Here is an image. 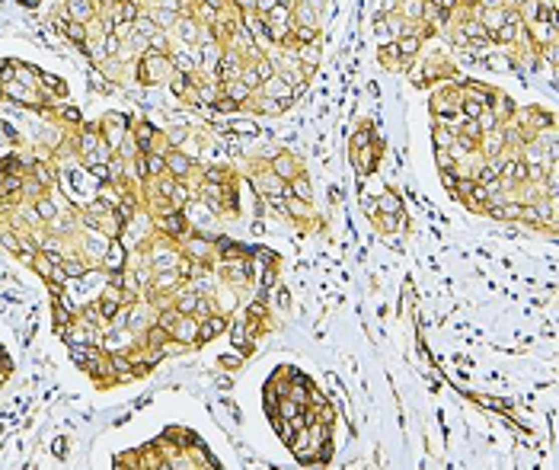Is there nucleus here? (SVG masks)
Instances as JSON below:
<instances>
[{"mask_svg": "<svg viewBox=\"0 0 559 470\" xmlns=\"http://www.w3.org/2000/svg\"><path fill=\"white\" fill-rule=\"evenodd\" d=\"M514 32H518V29H514V20H511V23H505L502 29L495 32V39H499V42H511V39H514Z\"/></svg>", "mask_w": 559, "mask_h": 470, "instance_id": "nucleus-14", "label": "nucleus"}, {"mask_svg": "<svg viewBox=\"0 0 559 470\" xmlns=\"http://www.w3.org/2000/svg\"><path fill=\"white\" fill-rule=\"evenodd\" d=\"M262 90H265V96H272L282 102V109L291 102V86H288V80H282V77H268V80H262Z\"/></svg>", "mask_w": 559, "mask_h": 470, "instance_id": "nucleus-1", "label": "nucleus"}, {"mask_svg": "<svg viewBox=\"0 0 559 470\" xmlns=\"http://www.w3.org/2000/svg\"><path fill=\"white\" fill-rule=\"evenodd\" d=\"M64 272H71V275H83V266H80V263H67V266H64Z\"/></svg>", "mask_w": 559, "mask_h": 470, "instance_id": "nucleus-24", "label": "nucleus"}, {"mask_svg": "<svg viewBox=\"0 0 559 470\" xmlns=\"http://www.w3.org/2000/svg\"><path fill=\"white\" fill-rule=\"evenodd\" d=\"M109 266L112 269L121 266V247H118V243H112V250H109Z\"/></svg>", "mask_w": 559, "mask_h": 470, "instance_id": "nucleus-18", "label": "nucleus"}, {"mask_svg": "<svg viewBox=\"0 0 559 470\" xmlns=\"http://www.w3.org/2000/svg\"><path fill=\"white\" fill-rule=\"evenodd\" d=\"M275 170L282 173V176H294V167H291V160H285V157H278V160H275Z\"/></svg>", "mask_w": 559, "mask_h": 470, "instance_id": "nucleus-17", "label": "nucleus"}, {"mask_svg": "<svg viewBox=\"0 0 559 470\" xmlns=\"http://www.w3.org/2000/svg\"><path fill=\"white\" fill-rule=\"evenodd\" d=\"M435 141H438L441 147H448L451 144V132H438V135H435Z\"/></svg>", "mask_w": 559, "mask_h": 470, "instance_id": "nucleus-25", "label": "nucleus"}, {"mask_svg": "<svg viewBox=\"0 0 559 470\" xmlns=\"http://www.w3.org/2000/svg\"><path fill=\"white\" fill-rule=\"evenodd\" d=\"M246 96H249V86L246 83H240V80L227 83V99H230V102H243Z\"/></svg>", "mask_w": 559, "mask_h": 470, "instance_id": "nucleus-2", "label": "nucleus"}, {"mask_svg": "<svg viewBox=\"0 0 559 470\" xmlns=\"http://www.w3.org/2000/svg\"><path fill=\"white\" fill-rule=\"evenodd\" d=\"M39 214H42V217H51V214H55V208H51L48 202H42V205H39Z\"/></svg>", "mask_w": 559, "mask_h": 470, "instance_id": "nucleus-28", "label": "nucleus"}, {"mask_svg": "<svg viewBox=\"0 0 559 470\" xmlns=\"http://www.w3.org/2000/svg\"><path fill=\"white\" fill-rule=\"evenodd\" d=\"M479 112H483V102L479 99H467L464 102V115L467 119H479Z\"/></svg>", "mask_w": 559, "mask_h": 470, "instance_id": "nucleus-12", "label": "nucleus"}, {"mask_svg": "<svg viewBox=\"0 0 559 470\" xmlns=\"http://www.w3.org/2000/svg\"><path fill=\"white\" fill-rule=\"evenodd\" d=\"M16 189H20V179H16V176H4V186H0V192H4V195H13Z\"/></svg>", "mask_w": 559, "mask_h": 470, "instance_id": "nucleus-16", "label": "nucleus"}, {"mask_svg": "<svg viewBox=\"0 0 559 470\" xmlns=\"http://www.w3.org/2000/svg\"><path fill=\"white\" fill-rule=\"evenodd\" d=\"M163 227L170 233H176V237H182L186 233V221H182V214H170V217H163Z\"/></svg>", "mask_w": 559, "mask_h": 470, "instance_id": "nucleus-5", "label": "nucleus"}, {"mask_svg": "<svg viewBox=\"0 0 559 470\" xmlns=\"http://www.w3.org/2000/svg\"><path fill=\"white\" fill-rule=\"evenodd\" d=\"M224 326H227V323H224L221 317H211V320H208V323H202V329H198V333H202V339H214V336L221 333Z\"/></svg>", "mask_w": 559, "mask_h": 470, "instance_id": "nucleus-4", "label": "nucleus"}, {"mask_svg": "<svg viewBox=\"0 0 559 470\" xmlns=\"http://www.w3.org/2000/svg\"><path fill=\"white\" fill-rule=\"evenodd\" d=\"M71 13L77 16V23H86V20L93 16V7L83 4V0H71Z\"/></svg>", "mask_w": 559, "mask_h": 470, "instance_id": "nucleus-6", "label": "nucleus"}, {"mask_svg": "<svg viewBox=\"0 0 559 470\" xmlns=\"http://www.w3.org/2000/svg\"><path fill=\"white\" fill-rule=\"evenodd\" d=\"M415 48H418V39L415 36L412 39H399V45H396V51H399V55H406V58H412Z\"/></svg>", "mask_w": 559, "mask_h": 470, "instance_id": "nucleus-8", "label": "nucleus"}, {"mask_svg": "<svg viewBox=\"0 0 559 470\" xmlns=\"http://www.w3.org/2000/svg\"><path fill=\"white\" fill-rule=\"evenodd\" d=\"M195 333H198L195 320H182V323L176 326V336H179V339H195Z\"/></svg>", "mask_w": 559, "mask_h": 470, "instance_id": "nucleus-7", "label": "nucleus"}, {"mask_svg": "<svg viewBox=\"0 0 559 470\" xmlns=\"http://www.w3.org/2000/svg\"><path fill=\"white\" fill-rule=\"evenodd\" d=\"M160 170H163V160H160V157L144 154V167H141V173H160Z\"/></svg>", "mask_w": 559, "mask_h": 470, "instance_id": "nucleus-9", "label": "nucleus"}, {"mask_svg": "<svg viewBox=\"0 0 559 470\" xmlns=\"http://www.w3.org/2000/svg\"><path fill=\"white\" fill-rule=\"evenodd\" d=\"M380 208L383 211H390V214H399V202H396V195H380Z\"/></svg>", "mask_w": 559, "mask_h": 470, "instance_id": "nucleus-11", "label": "nucleus"}, {"mask_svg": "<svg viewBox=\"0 0 559 470\" xmlns=\"http://www.w3.org/2000/svg\"><path fill=\"white\" fill-rule=\"evenodd\" d=\"M170 170H173V173H186V170H189V160H186L182 154H173V157H170Z\"/></svg>", "mask_w": 559, "mask_h": 470, "instance_id": "nucleus-13", "label": "nucleus"}, {"mask_svg": "<svg viewBox=\"0 0 559 470\" xmlns=\"http://www.w3.org/2000/svg\"><path fill=\"white\" fill-rule=\"evenodd\" d=\"M134 4H131V0H121V10H118V16H121V20H134Z\"/></svg>", "mask_w": 559, "mask_h": 470, "instance_id": "nucleus-19", "label": "nucleus"}, {"mask_svg": "<svg viewBox=\"0 0 559 470\" xmlns=\"http://www.w3.org/2000/svg\"><path fill=\"white\" fill-rule=\"evenodd\" d=\"M233 342H237L240 349H246V345H249V339H246V329H243V326H237V329H233Z\"/></svg>", "mask_w": 559, "mask_h": 470, "instance_id": "nucleus-20", "label": "nucleus"}, {"mask_svg": "<svg viewBox=\"0 0 559 470\" xmlns=\"http://www.w3.org/2000/svg\"><path fill=\"white\" fill-rule=\"evenodd\" d=\"M186 86H189L186 77H176V80H173V93H186Z\"/></svg>", "mask_w": 559, "mask_h": 470, "instance_id": "nucleus-23", "label": "nucleus"}, {"mask_svg": "<svg viewBox=\"0 0 559 470\" xmlns=\"http://www.w3.org/2000/svg\"><path fill=\"white\" fill-rule=\"evenodd\" d=\"M195 307H198V298H195V294H186V298L179 301V307H176V310H182V313H192Z\"/></svg>", "mask_w": 559, "mask_h": 470, "instance_id": "nucleus-15", "label": "nucleus"}, {"mask_svg": "<svg viewBox=\"0 0 559 470\" xmlns=\"http://www.w3.org/2000/svg\"><path fill=\"white\" fill-rule=\"evenodd\" d=\"M432 4H438V7H441V16H444V13H448L454 4H457V0H432Z\"/></svg>", "mask_w": 559, "mask_h": 470, "instance_id": "nucleus-26", "label": "nucleus"}, {"mask_svg": "<svg viewBox=\"0 0 559 470\" xmlns=\"http://www.w3.org/2000/svg\"><path fill=\"white\" fill-rule=\"evenodd\" d=\"M256 4H259V10H262V13H268V10L275 7V0H256Z\"/></svg>", "mask_w": 559, "mask_h": 470, "instance_id": "nucleus-29", "label": "nucleus"}, {"mask_svg": "<svg viewBox=\"0 0 559 470\" xmlns=\"http://www.w3.org/2000/svg\"><path fill=\"white\" fill-rule=\"evenodd\" d=\"M137 144H141L144 154L151 151V125H137Z\"/></svg>", "mask_w": 559, "mask_h": 470, "instance_id": "nucleus-10", "label": "nucleus"}, {"mask_svg": "<svg viewBox=\"0 0 559 470\" xmlns=\"http://www.w3.org/2000/svg\"><path fill=\"white\" fill-rule=\"evenodd\" d=\"M90 173H93L96 179H102V182L109 179V167H106V163H102V167H99V163H93V167H90Z\"/></svg>", "mask_w": 559, "mask_h": 470, "instance_id": "nucleus-21", "label": "nucleus"}, {"mask_svg": "<svg viewBox=\"0 0 559 470\" xmlns=\"http://www.w3.org/2000/svg\"><path fill=\"white\" fill-rule=\"evenodd\" d=\"M291 192L301 198V202H310V182L304 176H291Z\"/></svg>", "mask_w": 559, "mask_h": 470, "instance_id": "nucleus-3", "label": "nucleus"}, {"mask_svg": "<svg viewBox=\"0 0 559 470\" xmlns=\"http://www.w3.org/2000/svg\"><path fill=\"white\" fill-rule=\"evenodd\" d=\"M176 317H179V310H167L160 317V326H173V323H176Z\"/></svg>", "mask_w": 559, "mask_h": 470, "instance_id": "nucleus-22", "label": "nucleus"}, {"mask_svg": "<svg viewBox=\"0 0 559 470\" xmlns=\"http://www.w3.org/2000/svg\"><path fill=\"white\" fill-rule=\"evenodd\" d=\"M438 163L444 170H451V157H448V151H438Z\"/></svg>", "mask_w": 559, "mask_h": 470, "instance_id": "nucleus-27", "label": "nucleus"}]
</instances>
